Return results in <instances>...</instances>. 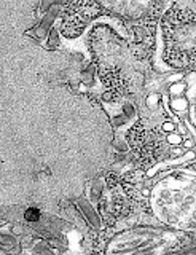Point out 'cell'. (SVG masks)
Masks as SVG:
<instances>
[{"mask_svg":"<svg viewBox=\"0 0 196 255\" xmlns=\"http://www.w3.org/2000/svg\"><path fill=\"white\" fill-rule=\"evenodd\" d=\"M180 140H182V137H180V135H174V134H169V137H168V142L169 143H176V145H179L180 143Z\"/></svg>","mask_w":196,"mask_h":255,"instance_id":"cell-12","label":"cell"},{"mask_svg":"<svg viewBox=\"0 0 196 255\" xmlns=\"http://www.w3.org/2000/svg\"><path fill=\"white\" fill-rule=\"evenodd\" d=\"M163 129L166 132H172L176 129V126H174V123H163Z\"/></svg>","mask_w":196,"mask_h":255,"instance_id":"cell-13","label":"cell"},{"mask_svg":"<svg viewBox=\"0 0 196 255\" xmlns=\"http://www.w3.org/2000/svg\"><path fill=\"white\" fill-rule=\"evenodd\" d=\"M160 99H161L160 93H152L147 98V106H148V109H156V107H158L160 106Z\"/></svg>","mask_w":196,"mask_h":255,"instance_id":"cell-9","label":"cell"},{"mask_svg":"<svg viewBox=\"0 0 196 255\" xmlns=\"http://www.w3.org/2000/svg\"><path fill=\"white\" fill-rule=\"evenodd\" d=\"M59 11H61V5H51L50 10L46 13H43L42 21L38 22L32 30H27V35L35 38V40H43L46 35H48L50 29L53 27V24H54V21H56Z\"/></svg>","mask_w":196,"mask_h":255,"instance_id":"cell-3","label":"cell"},{"mask_svg":"<svg viewBox=\"0 0 196 255\" xmlns=\"http://www.w3.org/2000/svg\"><path fill=\"white\" fill-rule=\"evenodd\" d=\"M94 75H96V67H94V66H88V67H85L80 72V78H78V80H80L83 85H93Z\"/></svg>","mask_w":196,"mask_h":255,"instance_id":"cell-7","label":"cell"},{"mask_svg":"<svg viewBox=\"0 0 196 255\" xmlns=\"http://www.w3.org/2000/svg\"><path fill=\"white\" fill-rule=\"evenodd\" d=\"M180 236L169 230L134 228L115 236L108 255H166Z\"/></svg>","mask_w":196,"mask_h":255,"instance_id":"cell-2","label":"cell"},{"mask_svg":"<svg viewBox=\"0 0 196 255\" xmlns=\"http://www.w3.org/2000/svg\"><path fill=\"white\" fill-rule=\"evenodd\" d=\"M78 206H80L82 212L85 214V217L90 220V223L94 227V228H99L100 225V220H99V215L96 214V211L93 209L91 204L88 201H85V199H78Z\"/></svg>","mask_w":196,"mask_h":255,"instance_id":"cell-4","label":"cell"},{"mask_svg":"<svg viewBox=\"0 0 196 255\" xmlns=\"http://www.w3.org/2000/svg\"><path fill=\"white\" fill-rule=\"evenodd\" d=\"M121 114L126 117L128 120H134L136 118V107L132 106V102H129V101H124L123 102V106H121Z\"/></svg>","mask_w":196,"mask_h":255,"instance_id":"cell-8","label":"cell"},{"mask_svg":"<svg viewBox=\"0 0 196 255\" xmlns=\"http://www.w3.org/2000/svg\"><path fill=\"white\" fill-rule=\"evenodd\" d=\"M113 147L116 148V150H120V151H128V142L124 140L123 137H120V135H116L115 137V140H113Z\"/></svg>","mask_w":196,"mask_h":255,"instance_id":"cell-10","label":"cell"},{"mask_svg":"<svg viewBox=\"0 0 196 255\" xmlns=\"http://www.w3.org/2000/svg\"><path fill=\"white\" fill-rule=\"evenodd\" d=\"M144 38H145V32H144V29L136 27V29H134V40H136L137 43H140V42H144Z\"/></svg>","mask_w":196,"mask_h":255,"instance_id":"cell-11","label":"cell"},{"mask_svg":"<svg viewBox=\"0 0 196 255\" xmlns=\"http://www.w3.org/2000/svg\"><path fill=\"white\" fill-rule=\"evenodd\" d=\"M22 219L27 223H35L42 219V211L37 206H29L26 209H22Z\"/></svg>","mask_w":196,"mask_h":255,"instance_id":"cell-5","label":"cell"},{"mask_svg":"<svg viewBox=\"0 0 196 255\" xmlns=\"http://www.w3.org/2000/svg\"><path fill=\"white\" fill-rule=\"evenodd\" d=\"M172 185L171 177H168L153 190V209L158 219L171 227L188 228V219L193 222V203H195V187L188 190V185L195 183L193 174H174Z\"/></svg>","mask_w":196,"mask_h":255,"instance_id":"cell-1","label":"cell"},{"mask_svg":"<svg viewBox=\"0 0 196 255\" xmlns=\"http://www.w3.org/2000/svg\"><path fill=\"white\" fill-rule=\"evenodd\" d=\"M48 40H46V48L48 50H56L61 43V35H59V30L56 27H51L50 32H48Z\"/></svg>","mask_w":196,"mask_h":255,"instance_id":"cell-6","label":"cell"}]
</instances>
